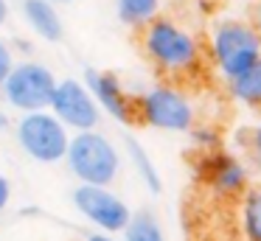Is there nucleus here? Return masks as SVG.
Returning a JSON list of instances; mask_svg holds the SVG:
<instances>
[{
    "label": "nucleus",
    "mask_w": 261,
    "mask_h": 241,
    "mask_svg": "<svg viewBox=\"0 0 261 241\" xmlns=\"http://www.w3.org/2000/svg\"><path fill=\"white\" fill-rule=\"evenodd\" d=\"M138 121L158 132H188L194 129V106L180 87L154 84L135 98Z\"/></svg>",
    "instance_id": "6"
},
{
    "label": "nucleus",
    "mask_w": 261,
    "mask_h": 241,
    "mask_svg": "<svg viewBox=\"0 0 261 241\" xmlns=\"http://www.w3.org/2000/svg\"><path fill=\"white\" fill-rule=\"evenodd\" d=\"M250 149H253L255 157H261V123L250 132Z\"/></svg>",
    "instance_id": "19"
},
{
    "label": "nucleus",
    "mask_w": 261,
    "mask_h": 241,
    "mask_svg": "<svg viewBox=\"0 0 261 241\" xmlns=\"http://www.w3.org/2000/svg\"><path fill=\"white\" fill-rule=\"evenodd\" d=\"M73 207L101 233H121L129 222L132 210L115 191H110V185H87L79 182L73 188Z\"/></svg>",
    "instance_id": "7"
},
{
    "label": "nucleus",
    "mask_w": 261,
    "mask_h": 241,
    "mask_svg": "<svg viewBox=\"0 0 261 241\" xmlns=\"http://www.w3.org/2000/svg\"><path fill=\"white\" fill-rule=\"evenodd\" d=\"M253 20H255L253 25L258 28V34H261V0H258V3H255V11H253Z\"/></svg>",
    "instance_id": "22"
},
{
    "label": "nucleus",
    "mask_w": 261,
    "mask_h": 241,
    "mask_svg": "<svg viewBox=\"0 0 261 241\" xmlns=\"http://www.w3.org/2000/svg\"><path fill=\"white\" fill-rule=\"evenodd\" d=\"M227 87H230V95L239 104L261 110V62H255L253 67H247L236 78H230Z\"/></svg>",
    "instance_id": "12"
},
{
    "label": "nucleus",
    "mask_w": 261,
    "mask_h": 241,
    "mask_svg": "<svg viewBox=\"0 0 261 241\" xmlns=\"http://www.w3.org/2000/svg\"><path fill=\"white\" fill-rule=\"evenodd\" d=\"M12 65H14V53H12V48H9V42H3V39H0V84H3V78L9 76Z\"/></svg>",
    "instance_id": "17"
},
{
    "label": "nucleus",
    "mask_w": 261,
    "mask_h": 241,
    "mask_svg": "<svg viewBox=\"0 0 261 241\" xmlns=\"http://www.w3.org/2000/svg\"><path fill=\"white\" fill-rule=\"evenodd\" d=\"M9 202H12V182L0 174V213L9 207Z\"/></svg>",
    "instance_id": "18"
},
{
    "label": "nucleus",
    "mask_w": 261,
    "mask_h": 241,
    "mask_svg": "<svg viewBox=\"0 0 261 241\" xmlns=\"http://www.w3.org/2000/svg\"><path fill=\"white\" fill-rule=\"evenodd\" d=\"M6 126H9V115L0 110V132H6Z\"/></svg>",
    "instance_id": "23"
},
{
    "label": "nucleus",
    "mask_w": 261,
    "mask_h": 241,
    "mask_svg": "<svg viewBox=\"0 0 261 241\" xmlns=\"http://www.w3.org/2000/svg\"><path fill=\"white\" fill-rule=\"evenodd\" d=\"M85 84L93 93L98 110L104 115H110L113 121H118L121 126H132L138 121V106H135V95H129V90L121 84V78L115 73L107 70H85Z\"/></svg>",
    "instance_id": "10"
},
{
    "label": "nucleus",
    "mask_w": 261,
    "mask_h": 241,
    "mask_svg": "<svg viewBox=\"0 0 261 241\" xmlns=\"http://www.w3.org/2000/svg\"><path fill=\"white\" fill-rule=\"evenodd\" d=\"M9 22V0H0V28Z\"/></svg>",
    "instance_id": "20"
},
{
    "label": "nucleus",
    "mask_w": 261,
    "mask_h": 241,
    "mask_svg": "<svg viewBox=\"0 0 261 241\" xmlns=\"http://www.w3.org/2000/svg\"><path fill=\"white\" fill-rule=\"evenodd\" d=\"M14 138L31 160L42 163V166H54V163L65 160L70 129L51 110H37L20 115V121L14 123Z\"/></svg>",
    "instance_id": "4"
},
{
    "label": "nucleus",
    "mask_w": 261,
    "mask_h": 241,
    "mask_svg": "<svg viewBox=\"0 0 261 241\" xmlns=\"http://www.w3.org/2000/svg\"><path fill=\"white\" fill-rule=\"evenodd\" d=\"M54 3H57V6H59V3H76V0H54Z\"/></svg>",
    "instance_id": "24"
},
{
    "label": "nucleus",
    "mask_w": 261,
    "mask_h": 241,
    "mask_svg": "<svg viewBox=\"0 0 261 241\" xmlns=\"http://www.w3.org/2000/svg\"><path fill=\"white\" fill-rule=\"evenodd\" d=\"M65 163H68L70 174L87 185H113L121 174L118 146L98 129L70 135Z\"/></svg>",
    "instance_id": "2"
},
{
    "label": "nucleus",
    "mask_w": 261,
    "mask_h": 241,
    "mask_svg": "<svg viewBox=\"0 0 261 241\" xmlns=\"http://www.w3.org/2000/svg\"><path fill=\"white\" fill-rule=\"evenodd\" d=\"M202 182L222 199H242L250 188V174L242 160L222 149H208L199 160Z\"/></svg>",
    "instance_id": "9"
},
{
    "label": "nucleus",
    "mask_w": 261,
    "mask_h": 241,
    "mask_svg": "<svg viewBox=\"0 0 261 241\" xmlns=\"http://www.w3.org/2000/svg\"><path fill=\"white\" fill-rule=\"evenodd\" d=\"M54 87H57V73L42 62H14L9 76L3 78L0 90L3 98L12 110L23 112H37V110H48L51 104Z\"/></svg>",
    "instance_id": "5"
},
{
    "label": "nucleus",
    "mask_w": 261,
    "mask_h": 241,
    "mask_svg": "<svg viewBox=\"0 0 261 241\" xmlns=\"http://www.w3.org/2000/svg\"><path fill=\"white\" fill-rule=\"evenodd\" d=\"M23 20L45 42H59L65 37V22L54 0H23Z\"/></svg>",
    "instance_id": "11"
},
{
    "label": "nucleus",
    "mask_w": 261,
    "mask_h": 241,
    "mask_svg": "<svg viewBox=\"0 0 261 241\" xmlns=\"http://www.w3.org/2000/svg\"><path fill=\"white\" fill-rule=\"evenodd\" d=\"M239 222H242L244 238L247 241H261V185L258 188H247V194L242 196Z\"/></svg>",
    "instance_id": "15"
},
{
    "label": "nucleus",
    "mask_w": 261,
    "mask_h": 241,
    "mask_svg": "<svg viewBox=\"0 0 261 241\" xmlns=\"http://www.w3.org/2000/svg\"><path fill=\"white\" fill-rule=\"evenodd\" d=\"M208 53L219 76L230 82L255 62H261V34L244 20H222L211 31Z\"/></svg>",
    "instance_id": "3"
},
{
    "label": "nucleus",
    "mask_w": 261,
    "mask_h": 241,
    "mask_svg": "<svg viewBox=\"0 0 261 241\" xmlns=\"http://www.w3.org/2000/svg\"><path fill=\"white\" fill-rule=\"evenodd\" d=\"M124 143H126V154H129V163L135 166V171H138V177L143 179V185H146L152 194H160V191H163V179H160L158 166L152 163V157L146 154V149H143V146L138 143L135 138H126Z\"/></svg>",
    "instance_id": "14"
},
{
    "label": "nucleus",
    "mask_w": 261,
    "mask_h": 241,
    "mask_svg": "<svg viewBox=\"0 0 261 241\" xmlns=\"http://www.w3.org/2000/svg\"><path fill=\"white\" fill-rule=\"evenodd\" d=\"M85 241H118V238H113L110 233H90Z\"/></svg>",
    "instance_id": "21"
},
{
    "label": "nucleus",
    "mask_w": 261,
    "mask_h": 241,
    "mask_svg": "<svg viewBox=\"0 0 261 241\" xmlns=\"http://www.w3.org/2000/svg\"><path fill=\"white\" fill-rule=\"evenodd\" d=\"M48 110L70 132L98 129V123H101V110H98L93 93L87 90V84L79 82V78H57V87H54Z\"/></svg>",
    "instance_id": "8"
},
{
    "label": "nucleus",
    "mask_w": 261,
    "mask_h": 241,
    "mask_svg": "<svg viewBox=\"0 0 261 241\" xmlns=\"http://www.w3.org/2000/svg\"><path fill=\"white\" fill-rule=\"evenodd\" d=\"M255 160H258V166H261V157H255Z\"/></svg>",
    "instance_id": "25"
},
{
    "label": "nucleus",
    "mask_w": 261,
    "mask_h": 241,
    "mask_svg": "<svg viewBox=\"0 0 261 241\" xmlns=\"http://www.w3.org/2000/svg\"><path fill=\"white\" fill-rule=\"evenodd\" d=\"M121 233H124V241H166L163 224L152 210H135Z\"/></svg>",
    "instance_id": "13"
},
{
    "label": "nucleus",
    "mask_w": 261,
    "mask_h": 241,
    "mask_svg": "<svg viewBox=\"0 0 261 241\" xmlns=\"http://www.w3.org/2000/svg\"><path fill=\"white\" fill-rule=\"evenodd\" d=\"M141 48L146 59L166 76H188L202 62L199 39L171 17H154L141 28Z\"/></svg>",
    "instance_id": "1"
},
{
    "label": "nucleus",
    "mask_w": 261,
    "mask_h": 241,
    "mask_svg": "<svg viewBox=\"0 0 261 241\" xmlns=\"http://www.w3.org/2000/svg\"><path fill=\"white\" fill-rule=\"evenodd\" d=\"M118 20L129 28H143L149 20L158 17L160 0H115Z\"/></svg>",
    "instance_id": "16"
}]
</instances>
